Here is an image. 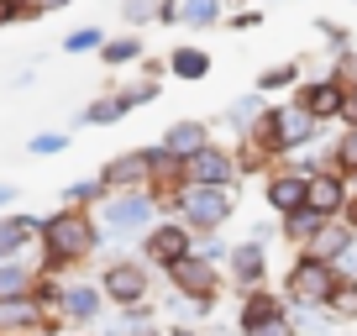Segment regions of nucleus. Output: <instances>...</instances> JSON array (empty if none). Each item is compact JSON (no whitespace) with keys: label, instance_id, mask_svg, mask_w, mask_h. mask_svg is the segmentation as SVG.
I'll return each mask as SVG.
<instances>
[{"label":"nucleus","instance_id":"37","mask_svg":"<svg viewBox=\"0 0 357 336\" xmlns=\"http://www.w3.org/2000/svg\"><path fill=\"white\" fill-rule=\"evenodd\" d=\"M342 111H347V116L357 121V95H347V105H342Z\"/></svg>","mask_w":357,"mask_h":336},{"label":"nucleus","instance_id":"8","mask_svg":"<svg viewBox=\"0 0 357 336\" xmlns=\"http://www.w3.org/2000/svg\"><path fill=\"white\" fill-rule=\"evenodd\" d=\"M153 168H158V153H121V158H111V163H105L100 179L111 184V190H132V184H142Z\"/></svg>","mask_w":357,"mask_h":336},{"label":"nucleus","instance_id":"33","mask_svg":"<svg viewBox=\"0 0 357 336\" xmlns=\"http://www.w3.org/2000/svg\"><path fill=\"white\" fill-rule=\"evenodd\" d=\"M252 336H289V326H284V315H279V321H268V326H257Z\"/></svg>","mask_w":357,"mask_h":336},{"label":"nucleus","instance_id":"27","mask_svg":"<svg viewBox=\"0 0 357 336\" xmlns=\"http://www.w3.org/2000/svg\"><path fill=\"white\" fill-rule=\"evenodd\" d=\"M163 11V0H121V16L126 22H153Z\"/></svg>","mask_w":357,"mask_h":336},{"label":"nucleus","instance_id":"11","mask_svg":"<svg viewBox=\"0 0 357 336\" xmlns=\"http://www.w3.org/2000/svg\"><path fill=\"white\" fill-rule=\"evenodd\" d=\"M32 236H43V221H32V215H0V263H11Z\"/></svg>","mask_w":357,"mask_h":336},{"label":"nucleus","instance_id":"35","mask_svg":"<svg viewBox=\"0 0 357 336\" xmlns=\"http://www.w3.org/2000/svg\"><path fill=\"white\" fill-rule=\"evenodd\" d=\"M11 200H16V190H11V184H0V211H6Z\"/></svg>","mask_w":357,"mask_h":336},{"label":"nucleus","instance_id":"15","mask_svg":"<svg viewBox=\"0 0 357 336\" xmlns=\"http://www.w3.org/2000/svg\"><path fill=\"white\" fill-rule=\"evenodd\" d=\"M100 300H105V289H89V284H74V289H63V300H58V310L68 315V321H95L100 315Z\"/></svg>","mask_w":357,"mask_h":336},{"label":"nucleus","instance_id":"7","mask_svg":"<svg viewBox=\"0 0 357 336\" xmlns=\"http://www.w3.org/2000/svg\"><path fill=\"white\" fill-rule=\"evenodd\" d=\"M211 268H215V263H205V258H178L174 268H168V273H174V284L190 294L200 310H211V284H215V273H211Z\"/></svg>","mask_w":357,"mask_h":336},{"label":"nucleus","instance_id":"26","mask_svg":"<svg viewBox=\"0 0 357 336\" xmlns=\"http://www.w3.org/2000/svg\"><path fill=\"white\" fill-rule=\"evenodd\" d=\"M121 116H126V100H121V95H111V100H95V105H89L84 121H121Z\"/></svg>","mask_w":357,"mask_h":336},{"label":"nucleus","instance_id":"18","mask_svg":"<svg viewBox=\"0 0 357 336\" xmlns=\"http://www.w3.org/2000/svg\"><path fill=\"white\" fill-rule=\"evenodd\" d=\"M16 294H32V268L26 263H0V300H16Z\"/></svg>","mask_w":357,"mask_h":336},{"label":"nucleus","instance_id":"6","mask_svg":"<svg viewBox=\"0 0 357 336\" xmlns=\"http://www.w3.org/2000/svg\"><path fill=\"white\" fill-rule=\"evenodd\" d=\"M184 179L190 184H231V153H221V147L205 142L200 153L184 158Z\"/></svg>","mask_w":357,"mask_h":336},{"label":"nucleus","instance_id":"34","mask_svg":"<svg viewBox=\"0 0 357 336\" xmlns=\"http://www.w3.org/2000/svg\"><path fill=\"white\" fill-rule=\"evenodd\" d=\"M16 16H22V6H16V0H0V26L16 22Z\"/></svg>","mask_w":357,"mask_h":336},{"label":"nucleus","instance_id":"38","mask_svg":"<svg viewBox=\"0 0 357 336\" xmlns=\"http://www.w3.org/2000/svg\"><path fill=\"white\" fill-rule=\"evenodd\" d=\"M174 336H195V331H174Z\"/></svg>","mask_w":357,"mask_h":336},{"label":"nucleus","instance_id":"4","mask_svg":"<svg viewBox=\"0 0 357 336\" xmlns=\"http://www.w3.org/2000/svg\"><path fill=\"white\" fill-rule=\"evenodd\" d=\"M100 289H105V300H116V305H142L147 300V268H137V263H111L105 268V279H100Z\"/></svg>","mask_w":357,"mask_h":336},{"label":"nucleus","instance_id":"23","mask_svg":"<svg viewBox=\"0 0 357 336\" xmlns=\"http://www.w3.org/2000/svg\"><path fill=\"white\" fill-rule=\"evenodd\" d=\"M100 58L105 63H132V58H142V43H137V37H116V43L100 47Z\"/></svg>","mask_w":357,"mask_h":336},{"label":"nucleus","instance_id":"2","mask_svg":"<svg viewBox=\"0 0 357 336\" xmlns=\"http://www.w3.org/2000/svg\"><path fill=\"white\" fill-rule=\"evenodd\" d=\"M284 289H289V300L294 305H321V300H331V289H336V263H326V258H300L289 268V279H284Z\"/></svg>","mask_w":357,"mask_h":336},{"label":"nucleus","instance_id":"25","mask_svg":"<svg viewBox=\"0 0 357 336\" xmlns=\"http://www.w3.org/2000/svg\"><path fill=\"white\" fill-rule=\"evenodd\" d=\"M89 47H105L100 26H79V32H68V37H63V53H89Z\"/></svg>","mask_w":357,"mask_h":336},{"label":"nucleus","instance_id":"30","mask_svg":"<svg viewBox=\"0 0 357 336\" xmlns=\"http://www.w3.org/2000/svg\"><path fill=\"white\" fill-rule=\"evenodd\" d=\"M257 111H263V100H257V95H247V100H236V105H231V111H226V116L247 126V121H257Z\"/></svg>","mask_w":357,"mask_h":336},{"label":"nucleus","instance_id":"10","mask_svg":"<svg viewBox=\"0 0 357 336\" xmlns=\"http://www.w3.org/2000/svg\"><path fill=\"white\" fill-rule=\"evenodd\" d=\"M43 321V305L32 294H16V300H0V336H22Z\"/></svg>","mask_w":357,"mask_h":336},{"label":"nucleus","instance_id":"12","mask_svg":"<svg viewBox=\"0 0 357 336\" xmlns=\"http://www.w3.org/2000/svg\"><path fill=\"white\" fill-rule=\"evenodd\" d=\"M300 105L321 121V116H342V105H347V95H342V84L336 79H315V84H305V95H300Z\"/></svg>","mask_w":357,"mask_h":336},{"label":"nucleus","instance_id":"5","mask_svg":"<svg viewBox=\"0 0 357 336\" xmlns=\"http://www.w3.org/2000/svg\"><path fill=\"white\" fill-rule=\"evenodd\" d=\"M105 226H111V231L116 236H126V231H142V226H147V215H153V200H147V194H116V200L111 205H105Z\"/></svg>","mask_w":357,"mask_h":336},{"label":"nucleus","instance_id":"24","mask_svg":"<svg viewBox=\"0 0 357 336\" xmlns=\"http://www.w3.org/2000/svg\"><path fill=\"white\" fill-rule=\"evenodd\" d=\"M342 247H347V231H342V226H331V231H315V247H310V252H315V258H326V263H336V252H342Z\"/></svg>","mask_w":357,"mask_h":336},{"label":"nucleus","instance_id":"20","mask_svg":"<svg viewBox=\"0 0 357 336\" xmlns=\"http://www.w3.org/2000/svg\"><path fill=\"white\" fill-rule=\"evenodd\" d=\"M178 22H190V26H215V22H221V0H184V6H178Z\"/></svg>","mask_w":357,"mask_h":336},{"label":"nucleus","instance_id":"19","mask_svg":"<svg viewBox=\"0 0 357 336\" xmlns=\"http://www.w3.org/2000/svg\"><path fill=\"white\" fill-rule=\"evenodd\" d=\"M279 300H273V294H252V300L242 305V326L247 331H257V326H268V321H279Z\"/></svg>","mask_w":357,"mask_h":336},{"label":"nucleus","instance_id":"17","mask_svg":"<svg viewBox=\"0 0 357 336\" xmlns=\"http://www.w3.org/2000/svg\"><path fill=\"white\" fill-rule=\"evenodd\" d=\"M231 273H236V284H257V279H263V247H257V242L236 247V252H231Z\"/></svg>","mask_w":357,"mask_h":336},{"label":"nucleus","instance_id":"31","mask_svg":"<svg viewBox=\"0 0 357 336\" xmlns=\"http://www.w3.org/2000/svg\"><path fill=\"white\" fill-rule=\"evenodd\" d=\"M336 158H342V168H352V174H357V126H352V132L342 137V147H336Z\"/></svg>","mask_w":357,"mask_h":336},{"label":"nucleus","instance_id":"13","mask_svg":"<svg viewBox=\"0 0 357 336\" xmlns=\"http://www.w3.org/2000/svg\"><path fill=\"white\" fill-rule=\"evenodd\" d=\"M305 179H310V174H279V179H268V205L279 215L305 211Z\"/></svg>","mask_w":357,"mask_h":336},{"label":"nucleus","instance_id":"22","mask_svg":"<svg viewBox=\"0 0 357 336\" xmlns=\"http://www.w3.org/2000/svg\"><path fill=\"white\" fill-rule=\"evenodd\" d=\"M326 305H331L336 321H352V315H357V284H342V279H336V289H331V300H326Z\"/></svg>","mask_w":357,"mask_h":336},{"label":"nucleus","instance_id":"16","mask_svg":"<svg viewBox=\"0 0 357 336\" xmlns=\"http://www.w3.org/2000/svg\"><path fill=\"white\" fill-rule=\"evenodd\" d=\"M205 142H211V137H205V121H174V126H168V137H163V153L190 158V153H200Z\"/></svg>","mask_w":357,"mask_h":336},{"label":"nucleus","instance_id":"28","mask_svg":"<svg viewBox=\"0 0 357 336\" xmlns=\"http://www.w3.org/2000/svg\"><path fill=\"white\" fill-rule=\"evenodd\" d=\"M68 147V137L63 132H43V137H32V153L37 158H53V153H63Z\"/></svg>","mask_w":357,"mask_h":336},{"label":"nucleus","instance_id":"36","mask_svg":"<svg viewBox=\"0 0 357 336\" xmlns=\"http://www.w3.org/2000/svg\"><path fill=\"white\" fill-rule=\"evenodd\" d=\"M68 0H43V6H37V11H63Z\"/></svg>","mask_w":357,"mask_h":336},{"label":"nucleus","instance_id":"14","mask_svg":"<svg viewBox=\"0 0 357 336\" xmlns=\"http://www.w3.org/2000/svg\"><path fill=\"white\" fill-rule=\"evenodd\" d=\"M305 205L321 211V215H336L342 211V179H336V174H310V179H305Z\"/></svg>","mask_w":357,"mask_h":336},{"label":"nucleus","instance_id":"29","mask_svg":"<svg viewBox=\"0 0 357 336\" xmlns=\"http://www.w3.org/2000/svg\"><path fill=\"white\" fill-rule=\"evenodd\" d=\"M100 190H105V179H89V184H68V190H63V200H68V205H84V200H95Z\"/></svg>","mask_w":357,"mask_h":336},{"label":"nucleus","instance_id":"21","mask_svg":"<svg viewBox=\"0 0 357 336\" xmlns=\"http://www.w3.org/2000/svg\"><path fill=\"white\" fill-rule=\"evenodd\" d=\"M174 74L178 79H205V74H211V58H205L200 47H178V53H174Z\"/></svg>","mask_w":357,"mask_h":336},{"label":"nucleus","instance_id":"9","mask_svg":"<svg viewBox=\"0 0 357 336\" xmlns=\"http://www.w3.org/2000/svg\"><path fill=\"white\" fill-rule=\"evenodd\" d=\"M147 258L174 268L178 258H190V231H184V226H158V231L147 236Z\"/></svg>","mask_w":357,"mask_h":336},{"label":"nucleus","instance_id":"3","mask_svg":"<svg viewBox=\"0 0 357 336\" xmlns=\"http://www.w3.org/2000/svg\"><path fill=\"white\" fill-rule=\"evenodd\" d=\"M184 215H190V226L215 231V226L231 215V190H226V184H190V190H184Z\"/></svg>","mask_w":357,"mask_h":336},{"label":"nucleus","instance_id":"32","mask_svg":"<svg viewBox=\"0 0 357 336\" xmlns=\"http://www.w3.org/2000/svg\"><path fill=\"white\" fill-rule=\"evenodd\" d=\"M279 84H294V68H268V74L257 79V90H279Z\"/></svg>","mask_w":357,"mask_h":336},{"label":"nucleus","instance_id":"1","mask_svg":"<svg viewBox=\"0 0 357 336\" xmlns=\"http://www.w3.org/2000/svg\"><path fill=\"white\" fill-rule=\"evenodd\" d=\"M95 242H100V231H95V221H89L79 205H68V211L47 215L43 221V247H47V263H79L95 252Z\"/></svg>","mask_w":357,"mask_h":336}]
</instances>
